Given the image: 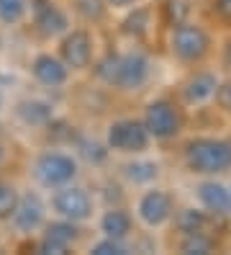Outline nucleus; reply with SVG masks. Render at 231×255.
Masks as SVG:
<instances>
[{
  "label": "nucleus",
  "mask_w": 231,
  "mask_h": 255,
  "mask_svg": "<svg viewBox=\"0 0 231 255\" xmlns=\"http://www.w3.org/2000/svg\"><path fill=\"white\" fill-rule=\"evenodd\" d=\"M95 75L121 91H139L152 75V65L142 52H129V54H108L103 62H98Z\"/></svg>",
  "instance_id": "obj_1"
},
{
  "label": "nucleus",
  "mask_w": 231,
  "mask_h": 255,
  "mask_svg": "<svg viewBox=\"0 0 231 255\" xmlns=\"http://www.w3.org/2000/svg\"><path fill=\"white\" fill-rule=\"evenodd\" d=\"M144 127L149 131V137H154V139H172L180 131V114L169 101L157 98L147 106Z\"/></svg>",
  "instance_id": "obj_6"
},
{
  "label": "nucleus",
  "mask_w": 231,
  "mask_h": 255,
  "mask_svg": "<svg viewBox=\"0 0 231 255\" xmlns=\"http://www.w3.org/2000/svg\"><path fill=\"white\" fill-rule=\"evenodd\" d=\"M59 59L70 70H85V67H90V59H92V36L85 31V28L65 31V34H62V44H59Z\"/></svg>",
  "instance_id": "obj_8"
},
{
  "label": "nucleus",
  "mask_w": 231,
  "mask_h": 255,
  "mask_svg": "<svg viewBox=\"0 0 231 255\" xmlns=\"http://www.w3.org/2000/svg\"><path fill=\"white\" fill-rule=\"evenodd\" d=\"M31 72H34V78L41 85H46V88H59V85H65L67 78H70V67L62 62L59 57H52V54L34 57Z\"/></svg>",
  "instance_id": "obj_12"
},
{
  "label": "nucleus",
  "mask_w": 231,
  "mask_h": 255,
  "mask_svg": "<svg viewBox=\"0 0 231 255\" xmlns=\"http://www.w3.org/2000/svg\"><path fill=\"white\" fill-rule=\"evenodd\" d=\"M175 224H177L180 232L190 235V232H203L208 219H206L203 212H198V209H182V212L177 214V219H175Z\"/></svg>",
  "instance_id": "obj_18"
},
{
  "label": "nucleus",
  "mask_w": 231,
  "mask_h": 255,
  "mask_svg": "<svg viewBox=\"0 0 231 255\" xmlns=\"http://www.w3.org/2000/svg\"><path fill=\"white\" fill-rule=\"evenodd\" d=\"M224 65L231 70V41L226 44V49H224Z\"/></svg>",
  "instance_id": "obj_30"
},
{
  "label": "nucleus",
  "mask_w": 231,
  "mask_h": 255,
  "mask_svg": "<svg viewBox=\"0 0 231 255\" xmlns=\"http://www.w3.org/2000/svg\"><path fill=\"white\" fill-rule=\"evenodd\" d=\"M198 199L211 214H229L231 212V191L224 183L206 181L198 186Z\"/></svg>",
  "instance_id": "obj_15"
},
{
  "label": "nucleus",
  "mask_w": 231,
  "mask_h": 255,
  "mask_svg": "<svg viewBox=\"0 0 231 255\" xmlns=\"http://www.w3.org/2000/svg\"><path fill=\"white\" fill-rule=\"evenodd\" d=\"M216 10L224 21H231V0H216Z\"/></svg>",
  "instance_id": "obj_28"
},
{
  "label": "nucleus",
  "mask_w": 231,
  "mask_h": 255,
  "mask_svg": "<svg viewBox=\"0 0 231 255\" xmlns=\"http://www.w3.org/2000/svg\"><path fill=\"white\" fill-rule=\"evenodd\" d=\"M52 206L62 219L70 222H85L92 214V199L87 196L85 188L77 186H59V191L52 199Z\"/></svg>",
  "instance_id": "obj_7"
},
{
  "label": "nucleus",
  "mask_w": 231,
  "mask_h": 255,
  "mask_svg": "<svg viewBox=\"0 0 231 255\" xmlns=\"http://www.w3.org/2000/svg\"><path fill=\"white\" fill-rule=\"evenodd\" d=\"M123 31L129 36H144L149 31V10H144V8L134 10L131 16L123 21Z\"/></svg>",
  "instance_id": "obj_23"
},
{
  "label": "nucleus",
  "mask_w": 231,
  "mask_h": 255,
  "mask_svg": "<svg viewBox=\"0 0 231 255\" xmlns=\"http://www.w3.org/2000/svg\"><path fill=\"white\" fill-rule=\"evenodd\" d=\"M10 217H13V224L21 232H34L44 222V204H41V199L36 196V193H28V196L18 199V204H15Z\"/></svg>",
  "instance_id": "obj_13"
},
{
  "label": "nucleus",
  "mask_w": 231,
  "mask_h": 255,
  "mask_svg": "<svg viewBox=\"0 0 231 255\" xmlns=\"http://www.w3.org/2000/svg\"><path fill=\"white\" fill-rule=\"evenodd\" d=\"M34 173L41 186L59 188V186H67L77 175V162L72 155H65V152H44L34 165Z\"/></svg>",
  "instance_id": "obj_5"
},
{
  "label": "nucleus",
  "mask_w": 231,
  "mask_h": 255,
  "mask_svg": "<svg viewBox=\"0 0 231 255\" xmlns=\"http://www.w3.org/2000/svg\"><path fill=\"white\" fill-rule=\"evenodd\" d=\"M3 157H5V152H3V147H0V162H3Z\"/></svg>",
  "instance_id": "obj_31"
},
{
  "label": "nucleus",
  "mask_w": 231,
  "mask_h": 255,
  "mask_svg": "<svg viewBox=\"0 0 231 255\" xmlns=\"http://www.w3.org/2000/svg\"><path fill=\"white\" fill-rule=\"evenodd\" d=\"M164 16L169 26H177L188 21L190 16V0H164Z\"/></svg>",
  "instance_id": "obj_22"
},
{
  "label": "nucleus",
  "mask_w": 231,
  "mask_h": 255,
  "mask_svg": "<svg viewBox=\"0 0 231 255\" xmlns=\"http://www.w3.org/2000/svg\"><path fill=\"white\" fill-rule=\"evenodd\" d=\"M108 5H113V8H129V5H134L136 0H105Z\"/></svg>",
  "instance_id": "obj_29"
},
{
  "label": "nucleus",
  "mask_w": 231,
  "mask_h": 255,
  "mask_svg": "<svg viewBox=\"0 0 231 255\" xmlns=\"http://www.w3.org/2000/svg\"><path fill=\"white\" fill-rule=\"evenodd\" d=\"M18 116L26 124H46L52 119V109L41 101H28V103H21L18 106Z\"/></svg>",
  "instance_id": "obj_17"
},
{
  "label": "nucleus",
  "mask_w": 231,
  "mask_h": 255,
  "mask_svg": "<svg viewBox=\"0 0 231 255\" xmlns=\"http://www.w3.org/2000/svg\"><path fill=\"white\" fill-rule=\"evenodd\" d=\"M180 250L182 253H188V255H206L213 250V240L203 232H190V235H185V240L180 243Z\"/></svg>",
  "instance_id": "obj_19"
},
{
  "label": "nucleus",
  "mask_w": 231,
  "mask_h": 255,
  "mask_svg": "<svg viewBox=\"0 0 231 255\" xmlns=\"http://www.w3.org/2000/svg\"><path fill=\"white\" fill-rule=\"evenodd\" d=\"M26 0H0V21L3 23H21L26 18Z\"/></svg>",
  "instance_id": "obj_20"
},
{
  "label": "nucleus",
  "mask_w": 231,
  "mask_h": 255,
  "mask_svg": "<svg viewBox=\"0 0 231 255\" xmlns=\"http://www.w3.org/2000/svg\"><path fill=\"white\" fill-rule=\"evenodd\" d=\"M149 131L144 127V122H136V119H118L108 127L105 142L116 152H144L149 147Z\"/></svg>",
  "instance_id": "obj_4"
},
{
  "label": "nucleus",
  "mask_w": 231,
  "mask_h": 255,
  "mask_svg": "<svg viewBox=\"0 0 231 255\" xmlns=\"http://www.w3.org/2000/svg\"><path fill=\"white\" fill-rule=\"evenodd\" d=\"M185 165L198 175H219L231 168V142L198 137L185 144Z\"/></svg>",
  "instance_id": "obj_2"
},
{
  "label": "nucleus",
  "mask_w": 231,
  "mask_h": 255,
  "mask_svg": "<svg viewBox=\"0 0 231 255\" xmlns=\"http://www.w3.org/2000/svg\"><path fill=\"white\" fill-rule=\"evenodd\" d=\"M100 230L105 237H113V240H123L131 232V217L123 212V209H111L105 212L100 219Z\"/></svg>",
  "instance_id": "obj_16"
},
{
  "label": "nucleus",
  "mask_w": 231,
  "mask_h": 255,
  "mask_svg": "<svg viewBox=\"0 0 231 255\" xmlns=\"http://www.w3.org/2000/svg\"><path fill=\"white\" fill-rule=\"evenodd\" d=\"M31 13H34V26L39 36L54 39L70 31V18L59 5H54L52 0H31Z\"/></svg>",
  "instance_id": "obj_9"
},
{
  "label": "nucleus",
  "mask_w": 231,
  "mask_h": 255,
  "mask_svg": "<svg viewBox=\"0 0 231 255\" xmlns=\"http://www.w3.org/2000/svg\"><path fill=\"white\" fill-rule=\"evenodd\" d=\"M216 98H219V106H221L224 111L231 114V80L216 88Z\"/></svg>",
  "instance_id": "obj_27"
},
{
  "label": "nucleus",
  "mask_w": 231,
  "mask_h": 255,
  "mask_svg": "<svg viewBox=\"0 0 231 255\" xmlns=\"http://www.w3.org/2000/svg\"><path fill=\"white\" fill-rule=\"evenodd\" d=\"M77 240V227H75V222L70 219H62V222H54L46 227L44 237H41V243H39V253H46V255H62V253H67L70 245Z\"/></svg>",
  "instance_id": "obj_11"
},
{
  "label": "nucleus",
  "mask_w": 231,
  "mask_h": 255,
  "mask_svg": "<svg viewBox=\"0 0 231 255\" xmlns=\"http://www.w3.org/2000/svg\"><path fill=\"white\" fill-rule=\"evenodd\" d=\"M123 173H126L131 183H149L157 178V165L154 162H129L123 168Z\"/></svg>",
  "instance_id": "obj_21"
},
{
  "label": "nucleus",
  "mask_w": 231,
  "mask_h": 255,
  "mask_svg": "<svg viewBox=\"0 0 231 255\" xmlns=\"http://www.w3.org/2000/svg\"><path fill=\"white\" fill-rule=\"evenodd\" d=\"M92 253H95V255H123V253H126V245H123L121 240L105 237V240H100V243L92 245Z\"/></svg>",
  "instance_id": "obj_26"
},
{
  "label": "nucleus",
  "mask_w": 231,
  "mask_h": 255,
  "mask_svg": "<svg viewBox=\"0 0 231 255\" xmlns=\"http://www.w3.org/2000/svg\"><path fill=\"white\" fill-rule=\"evenodd\" d=\"M136 214L147 227H162L172 217V199H169V193H164L159 188L147 191L136 204Z\"/></svg>",
  "instance_id": "obj_10"
},
{
  "label": "nucleus",
  "mask_w": 231,
  "mask_h": 255,
  "mask_svg": "<svg viewBox=\"0 0 231 255\" xmlns=\"http://www.w3.org/2000/svg\"><path fill=\"white\" fill-rule=\"evenodd\" d=\"M75 5L85 21H100L105 16V0H77Z\"/></svg>",
  "instance_id": "obj_25"
},
{
  "label": "nucleus",
  "mask_w": 231,
  "mask_h": 255,
  "mask_svg": "<svg viewBox=\"0 0 231 255\" xmlns=\"http://www.w3.org/2000/svg\"><path fill=\"white\" fill-rule=\"evenodd\" d=\"M15 204H18V191H15L10 183L0 181V219H8L13 214Z\"/></svg>",
  "instance_id": "obj_24"
},
{
  "label": "nucleus",
  "mask_w": 231,
  "mask_h": 255,
  "mask_svg": "<svg viewBox=\"0 0 231 255\" xmlns=\"http://www.w3.org/2000/svg\"><path fill=\"white\" fill-rule=\"evenodd\" d=\"M216 88H219V80H216L213 72H198L185 83L182 98H185V103H190V106H200V103H206L216 96Z\"/></svg>",
  "instance_id": "obj_14"
},
{
  "label": "nucleus",
  "mask_w": 231,
  "mask_h": 255,
  "mask_svg": "<svg viewBox=\"0 0 231 255\" xmlns=\"http://www.w3.org/2000/svg\"><path fill=\"white\" fill-rule=\"evenodd\" d=\"M208 47H211V39L198 23L182 21V23L172 26L169 49H172V54L177 59H182V62H198V59H203Z\"/></svg>",
  "instance_id": "obj_3"
}]
</instances>
